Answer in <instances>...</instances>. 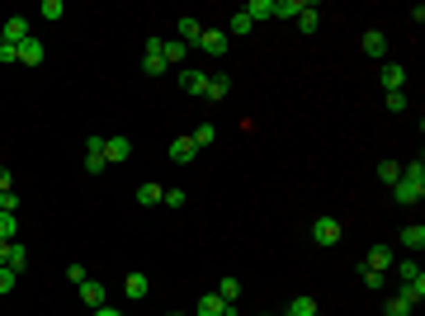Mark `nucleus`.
<instances>
[{"label": "nucleus", "mask_w": 425, "mask_h": 316, "mask_svg": "<svg viewBox=\"0 0 425 316\" xmlns=\"http://www.w3.org/2000/svg\"><path fill=\"white\" fill-rule=\"evenodd\" d=\"M312 241L317 245H336L341 241V217H317L312 222Z\"/></svg>", "instance_id": "3"}, {"label": "nucleus", "mask_w": 425, "mask_h": 316, "mask_svg": "<svg viewBox=\"0 0 425 316\" xmlns=\"http://www.w3.org/2000/svg\"><path fill=\"white\" fill-rule=\"evenodd\" d=\"M10 269H15V274H24V269H28V250L19 245V241H10Z\"/></svg>", "instance_id": "26"}, {"label": "nucleus", "mask_w": 425, "mask_h": 316, "mask_svg": "<svg viewBox=\"0 0 425 316\" xmlns=\"http://www.w3.org/2000/svg\"><path fill=\"white\" fill-rule=\"evenodd\" d=\"M95 316H123V312H114V307H95Z\"/></svg>", "instance_id": "45"}, {"label": "nucleus", "mask_w": 425, "mask_h": 316, "mask_svg": "<svg viewBox=\"0 0 425 316\" xmlns=\"http://www.w3.org/2000/svg\"><path fill=\"white\" fill-rule=\"evenodd\" d=\"M161 198H165V189H161V185H142V189H137V203H147V208L161 203Z\"/></svg>", "instance_id": "30"}, {"label": "nucleus", "mask_w": 425, "mask_h": 316, "mask_svg": "<svg viewBox=\"0 0 425 316\" xmlns=\"http://www.w3.org/2000/svg\"><path fill=\"white\" fill-rule=\"evenodd\" d=\"M180 90H189V95H204V90H208V76H204L199 66H189V71H180Z\"/></svg>", "instance_id": "13"}, {"label": "nucleus", "mask_w": 425, "mask_h": 316, "mask_svg": "<svg viewBox=\"0 0 425 316\" xmlns=\"http://www.w3.org/2000/svg\"><path fill=\"white\" fill-rule=\"evenodd\" d=\"M38 15H43V19H62V15H66V5H62V0H43V10H38Z\"/></svg>", "instance_id": "36"}, {"label": "nucleus", "mask_w": 425, "mask_h": 316, "mask_svg": "<svg viewBox=\"0 0 425 316\" xmlns=\"http://www.w3.org/2000/svg\"><path fill=\"white\" fill-rule=\"evenodd\" d=\"M392 250H388V245H373L369 250V260H364V269H373V274H388V269H392Z\"/></svg>", "instance_id": "12"}, {"label": "nucleus", "mask_w": 425, "mask_h": 316, "mask_svg": "<svg viewBox=\"0 0 425 316\" xmlns=\"http://www.w3.org/2000/svg\"><path fill=\"white\" fill-rule=\"evenodd\" d=\"M317 24H321V10L317 5H302V10H298V28H302V33H317Z\"/></svg>", "instance_id": "22"}, {"label": "nucleus", "mask_w": 425, "mask_h": 316, "mask_svg": "<svg viewBox=\"0 0 425 316\" xmlns=\"http://www.w3.org/2000/svg\"><path fill=\"white\" fill-rule=\"evenodd\" d=\"M388 109H392V113H401V109H406V95H401V90H392V95H388Z\"/></svg>", "instance_id": "42"}, {"label": "nucleus", "mask_w": 425, "mask_h": 316, "mask_svg": "<svg viewBox=\"0 0 425 316\" xmlns=\"http://www.w3.org/2000/svg\"><path fill=\"white\" fill-rule=\"evenodd\" d=\"M302 0H274V19H298Z\"/></svg>", "instance_id": "28"}, {"label": "nucleus", "mask_w": 425, "mask_h": 316, "mask_svg": "<svg viewBox=\"0 0 425 316\" xmlns=\"http://www.w3.org/2000/svg\"><path fill=\"white\" fill-rule=\"evenodd\" d=\"M19 232V212H0V241H15Z\"/></svg>", "instance_id": "27"}, {"label": "nucleus", "mask_w": 425, "mask_h": 316, "mask_svg": "<svg viewBox=\"0 0 425 316\" xmlns=\"http://www.w3.org/2000/svg\"><path fill=\"white\" fill-rule=\"evenodd\" d=\"M378 180L397 185V180H401V165H397V160H378Z\"/></svg>", "instance_id": "33"}, {"label": "nucleus", "mask_w": 425, "mask_h": 316, "mask_svg": "<svg viewBox=\"0 0 425 316\" xmlns=\"http://www.w3.org/2000/svg\"><path fill=\"white\" fill-rule=\"evenodd\" d=\"M10 62H19V48H10V43H0V66H10Z\"/></svg>", "instance_id": "40"}, {"label": "nucleus", "mask_w": 425, "mask_h": 316, "mask_svg": "<svg viewBox=\"0 0 425 316\" xmlns=\"http://www.w3.org/2000/svg\"><path fill=\"white\" fill-rule=\"evenodd\" d=\"M401 180H411V185H425V160H411V165H401Z\"/></svg>", "instance_id": "34"}, {"label": "nucleus", "mask_w": 425, "mask_h": 316, "mask_svg": "<svg viewBox=\"0 0 425 316\" xmlns=\"http://www.w3.org/2000/svg\"><path fill=\"white\" fill-rule=\"evenodd\" d=\"M284 316H289V312H284Z\"/></svg>", "instance_id": "47"}, {"label": "nucleus", "mask_w": 425, "mask_h": 316, "mask_svg": "<svg viewBox=\"0 0 425 316\" xmlns=\"http://www.w3.org/2000/svg\"><path fill=\"white\" fill-rule=\"evenodd\" d=\"M128 156H133V142H128V137H105V160L109 165H123Z\"/></svg>", "instance_id": "6"}, {"label": "nucleus", "mask_w": 425, "mask_h": 316, "mask_svg": "<svg viewBox=\"0 0 425 316\" xmlns=\"http://www.w3.org/2000/svg\"><path fill=\"white\" fill-rule=\"evenodd\" d=\"M147 288H152V284H147V274H137V269L123 279V292H128L133 302H142V297H147Z\"/></svg>", "instance_id": "17"}, {"label": "nucleus", "mask_w": 425, "mask_h": 316, "mask_svg": "<svg viewBox=\"0 0 425 316\" xmlns=\"http://www.w3.org/2000/svg\"><path fill=\"white\" fill-rule=\"evenodd\" d=\"M378 80H383V90L392 95V90L406 85V66H401V62H383V66H378Z\"/></svg>", "instance_id": "4"}, {"label": "nucleus", "mask_w": 425, "mask_h": 316, "mask_svg": "<svg viewBox=\"0 0 425 316\" xmlns=\"http://www.w3.org/2000/svg\"><path fill=\"white\" fill-rule=\"evenodd\" d=\"M76 292H80V302H85L90 312H95V307H105V297H109V288H105V284H95V279H85Z\"/></svg>", "instance_id": "7"}, {"label": "nucleus", "mask_w": 425, "mask_h": 316, "mask_svg": "<svg viewBox=\"0 0 425 316\" xmlns=\"http://www.w3.org/2000/svg\"><path fill=\"white\" fill-rule=\"evenodd\" d=\"M194 156H199L194 137H175V142H170V160H175V165H189Z\"/></svg>", "instance_id": "11"}, {"label": "nucleus", "mask_w": 425, "mask_h": 316, "mask_svg": "<svg viewBox=\"0 0 425 316\" xmlns=\"http://www.w3.org/2000/svg\"><path fill=\"white\" fill-rule=\"evenodd\" d=\"M397 297H401V302H411V307H416V302L425 297V279H416V284H401V288H397Z\"/></svg>", "instance_id": "24"}, {"label": "nucleus", "mask_w": 425, "mask_h": 316, "mask_svg": "<svg viewBox=\"0 0 425 316\" xmlns=\"http://www.w3.org/2000/svg\"><path fill=\"white\" fill-rule=\"evenodd\" d=\"M392 269H397V279H401V284H416V279H425V274H421V264H416V260L392 264Z\"/></svg>", "instance_id": "29"}, {"label": "nucleus", "mask_w": 425, "mask_h": 316, "mask_svg": "<svg viewBox=\"0 0 425 316\" xmlns=\"http://www.w3.org/2000/svg\"><path fill=\"white\" fill-rule=\"evenodd\" d=\"M161 57H165V66H180V62L189 57V48L180 43V38H170V43H161Z\"/></svg>", "instance_id": "19"}, {"label": "nucleus", "mask_w": 425, "mask_h": 316, "mask_svg": "<svg viewBox=\"0 0 425 316\" xmlns=\"http://www.w3.org/2000/svg\"><path fill=\"white\" fill-rule=\"evenodd\" d=\"M175 38H180L185 48H199V38H204V24H199L194 15H185V19H180V28H175Z\"/></svg>", "instance_id": "9"}, {"label": "nucleus", "mask_w": 425, "mask_h": 316, "mask_svg": "<svg viewBox=\"0 0 425 316\" xmlns=\"http://www.w3.org/2000/svg\"><path fill=\"white\" fill-rule=\"evenodd\" d=\"M392 194H397V203H421L425 185H411V180H397V185H392Z\"/></svg>", "instance_id": "18"}, {"label": "nucleus", "mask_w": 425, "mask_h": 316, "mask_svg": "<svg viewBox=\"0 0 425 316\" xmlns=\"http://www.w3.org/2000/svg\"><path fill=\"white\" fill-rule=\"evenodd\" d=\"M24 38H33V28H28V19H24V15H10V19H5V28H0V43L19 48Z\"/></svg>", "instance_id": "1"}, {"label": "nucleus", "mask_w": 425, "mask_h": 316, "mask_svg": "<svg viewBox=\"0 0 425 316\" xmlns=\"http://www.w3.org/2000/svg\"><path fill=\"white\" fill-rule=\"evenodd\" d=\"M142 71H147V76H161V71H165V57H161V38H152V43H147V57H142Z\"/></svg>", "instance_id": "10"}, {"label": "nucleus", "mask_w": 425, "mask_h": 316, "mask_svg": "<svg viewBox=\"0 0 425 316\" xmlns=\"http://www.w3.org/2000/svg\"><path fill=\"white\" fill-rule=\"evenodd\" d=\"M15 284H19V274H15L10 264H0V297H5V292L15 288Z\"/></svg>", "instance_id": "35"}, {"label": "nucleus", "mask_w": 425, "mask_h": 316, "mask_svg": "<svg viewBox=\"0 0 425 316\" xmlns=\"http://www.w3.org/2000/svg\"><path fill=\"white\" fill-rule=\"evenodd\" d=\"M85 170H90V175L109 170V160H105V137H90V142H85Z\"/></svg>", "instance_id": "5"}, {"label": "nucleus", "mask_w": 425, "mask_h": 316, "mask_svg": "<svg viewBox=\"0 0 425 316\" xmlns=\"http://www.w3.org/2000/svg\"><path fill=\"white\" fill-rule=\"evenodd\" d=\"M217 297H222V302H237L241 297V279H222V284H217Z\"/></svg>", "instance_id": "31"}, {"label": "nucleus", "mask_w": 425, "mask_h": 316, "mask_svg": "<svg viewBox=\"0 0 425 316\" xmlns=\"http://www.w3.org/2000/svg\"><path fill=\"white\" fill-rule=\"evenodd\" d=\"M199 48H204L208 57H227V33H222V28H204Z\"/></svg>", "instance_id": "8"}, {"label": "nucleus", "mask_w": 425, "mask_h": 316, "mask_svg": "<svg viewBox=\"0 0 425 316\" xmlns=\"http://www.w3.org/2000/svg\"><path fill=\"white\" fill-rule=\"evenodd\" d=\"M19 62H24V66H43V43H38V38H24V43H19Z\"/></svg>", "instance_id": "16"}, {"label": "nucleus", "mask_w": 425, "mask_h": 316, "mask_svg": "<svg viewBox=\"0 0 425 316\" xmlns=\"http://www.w3.org/2000/svg\"><path fill=\"white\" fill-rule=\"evenodd\" d=\"M289 316H321L317 297H307V292H302V297H293V302H289Z\"/></svg>", "instance_id": "21"}, {"label": "nucleus", "mask_w": 425, "mask_h": 316, "mask_svg": "<svg viewBox=\"0 0 425 316\" xmlns=\"http://www.w3.org/2000/svg\"><path fill=\"white\" fill-rule=\"evenodd\" d=\"M401 245H406V250H416V255H421V250H425V227H421V222H411V227H401Z\"/></svg>", "instance_id": "15"}, {"label": "nucleus", "mask_w": 425, "mask_h": 316, "mask_svg": "<svg viewBox=\"0 0 425 316\" xmlns=\"http://www.w3.org/2000/svg\"><path fill=\"white\" fill-rule=\"evenodd\" d=\"M0 264H10V241H0Z\"/></svg>", "instance_id": "44"}, {"label": "nucleus", "mask_w": 425, "mask_h": 316, "mask_svg": "<svg viewBox=\"0 0 425 316\" xmlns=\"http://www.w3.org/2000/svg\"><path fill=\"white\" fill-rule=\"evenodd\" d=\"M246 19H251V24H260V19H274V0H251V5H246Z\"/></svg>", "instance_id": "20"}, {"label": "nucleus", "mask_w": 425, "mask_h": 316, "mask_svg": "<svg viewBox=\"0 0 425 316\" xmlns=\"http://www.w3.org/2000/svg\"><path fill=\"white\" fill-rule=\"evenodd\" d=\"M10 185H15V180H10V170L0 165V194H10Z\"/></svg>", "instance_id": "43"}, {"label": "nucleus", "mask_w": 425, "mask_h": 316, "mask_svg": "<svg viewBox=\"0 0 425 316\" xmlns=\"http://www.w3.org/2000/svg\"><path fill=\"white\" fill-rule=\"evenodd\" d=\"M227 90H232V80H227V76H208V90H204V100H227Z\"/></svg>", "instance_id": "23"}, {"label": "nucleus", "mask_w": 425, "mask_h": 316, "mask_svg": "<svg viewBox=\"0 0 425 316\" xmlns=\"http://www.w3.org/2000/svg\"><path fill=\"white\" fill-rule=\"evenodd\" d=\"M212 142H217V128H212V123H199V128H194V147H212Z\"/></svg>", "instance_id": "32"}, {"label": "nucleus", "mask_w": 425, "mask_h": 316, "mask_svg": "<svg viewBox=\"0 0 425 316\" xmlns=\"http://www.w3.org/2000/svg\"><path fill=\"white\" fill-rule=\"evenodd\" d=\"M383 284H388L383 274H373V269H364V288H369V292H378V288H383Z\"/></svg>", "instance_id": "39"}, {"label": "nucleus", "mask_w": 425, "mask_h": 316, "mask_svg": "<svg viewBox=\"0 0 425 316\" xmlns=\"http://www.w3.org/2000/svg\"><path fill=\"white\" fill-rule=\"evenodd\" d=\"M364 53H369L373 62H383V57H388V38H383L378 28H369V33H364Z\"/></svg>", "instance_id": "14"}, {"label": "nucleus", "mask_w": 425, "mask_h": 316, "mask_svg": "<svg viewBox=\"0 0 425 316\" xmlns=\"http://www.w3.org/2000/svg\"><path fill=\"white\" fill-rule=\"evenodd\" d=\"M251 19H246V10H237V15H232V19H227V33H232V38H246V33H251Z\"/></svg>", "instance_id": "25"}, {"label": "nucleus", "mask_w": 425, "mask_h": 316, "mask_svg": "<svg viewBox=\"0 0 425 316\" xmlns=\"http://www.w3.org/2000/svg\"><path fill=\"white\" fill-rule=\"evenodd\" d=\"M416 307L411 302H401V297H388V316H411Z\"/></svg>", "instance_id": "38"}, {"label": "nucleus", "mask_w": 425, "mask_h": 316, "mask_svg": "<svg viewBox=\"0 0 425 316\" xmlns=\"http://www.w3.org/2000/svg\"><path fill=\"white\" fill-rule=\"evenodd\" d=\"M66 279H71V284H76V288H80V284H85L90 274H85V264H71V269H66Z\"/></svg>", "instance_id": "41"}, {"label": "nucleus", "mask_w": 425, "mask_h": 316, "mask_svg": "<svg viewBox=\"0 0 425 316\" xmlns=\"http://www.w3.org/2000/svg\"><path fill=\"white\" fill-rule=\"evenodd\" d=\"M161 203H165V208H185L189 198H185V189H165V198H161Z\"/></svg>", "instance_id": "37"}, {"label": "nucleus", "mask_w": 425, "mask_h": 316, "mask_svg": "<svg viewBox=\"0 0 425 316\" xmlns=\"http://www.w3.org/2000/svg\"><path fill=\"white\" fill-rule=\"evenodd\" d=\"M194 316H237V302H222L217 292H204L199 307H194Z\"/></svg>", "instance_id": "2"}, {"label": "nucleus", "mask_w": 425, "mask_h": 316, "mask_svg": "<svg viewBox=\"0 0 425 316\" xmlns=\"http://www.w3.org/2000/svg\"><path fill=\"white\" fill-rule=\"evenodd\" d=\"M165 316H180V312H165Z\"/></svg>", "instance_id": "46"}]
</instances>
